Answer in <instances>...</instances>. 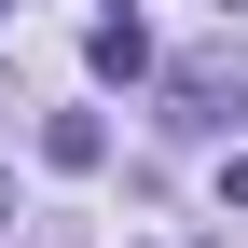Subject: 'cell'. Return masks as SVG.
<instances>
[{"label":"cell","mask_w":248,"mask_h":248,"mask_svg":"<svg viewBox=\"0 0 248 248\" xmlns=\"http://www.w3.org/2000/svg\"><path fill=\"white\" fill-rule=\"evenodd\" d=\"M0 221H14V193H0Z\"/></svg>","instance_id":"3"},{"label":"cell","mask_w":248,"mask_h":248,"mask_svg":"<svg viewBox=\"0 0 248 248\" xmlns=\"http://www.w3.org/2000/svg\"><path fill=\"white\" fill-rule=\"evenodd\" d=\"M42 166H55V179H97V166H110V124H97V110H55V124H42Z\"/></svg>","instance_id":"1"},{"label":"cell","mask_w":248,"mask_h":248,"mask_svg":"<svg viewBox=\"0 0 248 248\" xmlns=\"http://www.w3.org/2000/svg\"><path fill=\"white\" fill-rule=\"evenodd\" d=\"M138 69H152V28L110 14V28H97V83H138Z\"/></svg>","instance_id":"2"}]
</instances>
